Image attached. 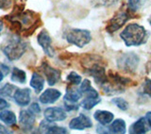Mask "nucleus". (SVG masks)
<instances>
[{
  "label": "nucleus",
  "instance_id": "1",
  "mask_svg": "<svg viewBox=\"0 0 151 134\" xmlns=\"http://www.w3.org/2000/svg\"><path fill=\"white\" fill-rule=\"evenodd\" d=\"M120 37L127 46H139L146 43L148 32L143 26L132 23L123 30L120 33Z\"/></svg>",
  "mask_w": 151,
  "mask_h": 134
},
{
  "label": "nucleus",
  "instance_id": "2",
  "mask_svg": "<svg viewBox=\"0 0 151 134\" xmlns=\"http://www.w3.org/2000/svg\"><path fill=\"white\" fill-rule=\"evenodd\" d=\"M27 48V43L20 38H12L3 47V53L11 61L19 60Z\"/></svg>",
  "mask_w": 151,
  "mask_h": 134
},
{
  "label": "nucleus",
  "instance_id": "3",
  "mask_svg": "<svg viewBox=\"0 0 151 134\" xmlns=\"http://www.w3.org/2000/svg\"><path fill=\"white\" fill-rule=\"evenodd\" d=\"M65 39L70 45L82 48L92 41V35L91 32L87 30L70 28L65 32Z\"/></svg>",
  "mask_w": 151,
  "mask_h": 134
},
{
  "label": "nucleus",
  "instance_id": "4",
  "mask_svg": "<svg viewBox=\"0 0 151 134\" xmlns=\"http://www.w3.org/2000/svg\"><path fill=\"white\" fill-rule=\"evenodd\" d=\"M138 64L139 57L134 53H124L117 58V67L126 73H135Z\"/></svg>",
  "mask_w": 151,
  "mask_h": 134
},
{
  "label": "nucleus",
  "instance_id": "5",
  "mask_svg": "<svg viewBox=\"0 0 151 134\" xmlns=\"http://www.w3.org/2000/svg\"><path fill=\"white\" fill-rule=\"evenodd\" d=\"M130 11H127V9H120L119 12H117L114 15H113L110 20H109L106 30L109 33H113L119 28H121L130 19Z\"/></svg>",
  "mask_w": 151,
  "mask_h": 134
},
{
  "label": "nucleus",
  "instance_id": "6",
  "mask_svg": "<svg viewBox=\"0 0 151 134\" xmlns=\"http://www.w3.org/2000/svg\"><path fill=\"white\" fill-rule=\"evenodd\" d=\"M82 95L83 94L81 93L80 89H74V88L68 89L63 97V103L65 109L69 112L78 110L79 107L78 101L81 99Z\"/></svg>",
  "mask_w": 151,
  "mask_h": 134
},
{
  "label": "nucleus",
  "instance_id": "7",
  "mask_svg": "<svg viewBox=\"0 0 151 134\" xmlns=\"http://www.w3.org/2000/svg\"><path fill=\"white\" fill-rule=\"evenodd\" d=\"M36 114L32 112L29 109L23 110L19 114V124L24 131H30L34 127Z\"/></svg>",
  "mask_w": 151,
  "mask_h": 134
},
{
  "label": "nucleus",
  "instance_id": "8",
  "mask_svg": "<svg viewBox=\"0 0 151 134\" xmlns=\"http://www.w3.org/2000/svg\"><path fill=\"white\" fill-rule=\"evenodd\" d=\"M37 42L47 56L54 57L55 51L53 49V47H52L51 37L48 34V32H47L45 30H42L39 33V35H38V37H37Z\"/></svg>",
  "mask_w": 151,
  "mask_h": 134
},
{
  "label": "nucleus",
  "instance_id": "9",
  "mask_svg": "<svg viewBox=\"0 0 151 134\" xmlns=\"http://www.w3.org/2000/svg\"><path fill=\"white\" fill-rule=\"evenodd\" d=\"M93 127V122L89 116L80 113L78 116L73 118L69 123V128L75 130H83L86 128H91Z\"/></svg>",
  "mask_w": 151,
  "mask_h": 134
},
{
  "label": "nucleus",
  "instance_id": "10",
  "mask_svg": "<svg viewBox=\"0 0 151 134\" xmlns=\"http://www.w3.org/2000/svg\"><path fill=\"white\" fill-rule=\"evenodd\" d=\"M44 116L45 120L49 122H59L63 121L67 117L65 111L60 107H51L45 109L44 112Z\"/></svg>",
  "mask_w": 151,
  "mask_h": 134
},
{
  "label": "nucleus",
  "instance_id": "11",
  "mask_svg": "<svg viewBox=\"0 0 151 134\" xmlns=\"http://www.w3.org/2000/svg\"><path fill=\"white\" fill-rule=\"evenodd\" d=\"M42 71L44 72L45 76H46V80L47 83L49 86H53L57 82H59L60 79V76H61V72L59 69H56L51 67L48 63H44L42 64Z\"/></svg>",
  "mask_w": 151,
  "mask_h": 134
},
{
  "label": "nucleus",
  "instance_id": "12",
  "mask_svg": "<svg viewBox=\"0 0 151 134\" xmlns=\"http://www.w3.org/2000/svg\"><path fill=\"white\" fill-rule=\"evenodd\" d=\"M150 128H151V125L146 120V118L141 117L133 124H131L129 132L131 134H144L150 130Z\"/></svg>",
  "mask_w": 151,
  "mask_h": 134
},
{
  "label": "nucleus",
  "instance_id": "13",
  "mask_svg": "<svg viewBox=\"0 0 151 134\" xmlns=\"http://www.w3.org/2000/svg\"><path fill=\"white\" fill-rule=\"evenodd\" d=\"M13 99L16 104L19 106L25 107L27 106L30 103V90L28 88H24V89H17L15 93L13 94Z\"/></svg>",
  "mask_w": 151,
  "mask_h": 134
},
{
  "label": "nucleus",
  "instance_id": "14",
  "mask_svg": "<svg viewBox=\"0 0 151 134\" xmlns=\"http://www.w3.org/2000/svg\"><path fill=\"white\" fill-rule=\"evenodd\" d=\"M60 97H61V93L59 90L49 88V89H46L45 92L40 95L39 100L42 104H53Z\"/></svg>",
  "mask_w": 151,
  "mask_h": 134
},
{
  "label": "nucleus",
  "instance_id": "15",
  "mask_svg": "<svg viewBox=\"0 0 151 134\" xmlns=\"http://www.w3.org/2000/svg\"><path fill=\"white\" fill-rule=\"evenodd\" d=\"M47 120L42 121L39 127V131L42 133H57V134H65L67 133V130L63 127H59L52 124Z\"/></svg>",
  "mask_w": 151,
  "mask_h": 134
},
{
  "label": "nucleus",
  "instance_id": "16",
  "mask_svg": "<svg viewBox=\"0 0 151 134\" xmlns=\"http://www.w3.org/2000/svg\"><path fill=\"white\" fill-rule=\"evenodd\" d=\"M93 118L96 119L97 122L100 123L102 126H107L111 124L114 118L113 113L109 111H102V110H98L93 113Z\"/></svg>",
  "mask_w": 151,
  "mask_h": 134
},
{
  "label": "nucleus",
  "instance_id": "17",
  "mask_svg": "<svg viewBox=\"0 0 151 134\" xmlns=\"http://www.w3.org/2000/svg\"><path fill=\"white\" fill-rule=\"evenodd\" d=\"M80 91L85 95V97H93V98H97L99 97V94L98 92L93 89L91 85V81L89 79H84L81 84H80Z\"/></svg>",
  "mask_w": 151,
  "mask_h": 134
},
{
  "label": "nucleus",
  "instance_id": "18",
  "mask_svg": "<svg viewBox=\"0 0 151 134\" xmlns=\"http://www.w3.org/2000/svg\"><path fill=\"white\" fill-rule=\"evenodd\" d=\"M109 133H116V134H124L126 133L127 126L126 122L123 119H115L111 126L109 127Z\"/></svg>",
  "mask_w": 151,
  "mask_h": 134
},
{
  "label": "nucleus",
  "instance_id": "19",
  "mask_svg": "<svg viewBox=\"0 0 151 134\" xmlns=\"http://www.w3.org/2000/svg\"><path fill=\"white\" fill-rule=\"evenodd\" d=\"M30 86L35 90V92L38 94L42 92V90L44 89V86H45V79L44 78L38 73H33L32 76H31V79H30V82H29Z\"/></svg>",
  "mask_w": 151,
  "mask_h": 134
},
{
  "label": "nucleus",
  "instance_id": "20",
  "mask_svg": "<svg viewBox=\"0 0 151 134\" xmlns=\"http://www.w3.org/2000/svg\"><path fill=\"white\" fill-rule=\"evenodd\" d=\"M0 120L9 126L15 125L17 122L16 115L14 114V112H12V111H8V110L0 112Z\"/></svg>",
  "mask_w": 151,
  "mask_h": 134
},
{
  "label": "nucleus",
  "instance_id": "21",
  "mask_svg": "<svg viewBox=\"0 0 151 134\" xmlns=\"http://www.w3.org/2000/svg\"><path fill=\"white\" fill-rule=\"evenodd\" d=\"M11 79H12V81H13V82L23 84V83H25L27 80V74L25 71L17 68V67H14L12 72Z\"/></svg>",
  "mask_w": 151,
  "mask_h": 134
},
{
  "label": "nucleus",
  "instance_id": "22",
  "mask_svg": "<svg viewBox=\"0 0 151 134\" xmlns=\"http://www.w3.org/2000/svg\"><path fill=\"white\" fill-rule=\"evenodd\" d=\"M100 102H101L100 97H97V98L85 97L81 102V106L83 109L87 110V111H90V110H92L94 106H96V105L99 104Z\"/></svg>",
  "mask_w": 151,
  "mask_h": 134
},
{
  "label": "nucleus",
  "instance_id": "23",
  "mask_svg": "<svg viewBox=\"0 0 151 134\" xmlns=\"http://www.w3.org/2000/svg\"><path fill=\"white\" fill-rule=\"evenodd\" d=\"M17 89L18 88L15 87L14 85L11 83H6L2 88H0V94L3 95V97H13V94Z\"/></svg>",
  "mask_w": 151,
  "mask_h": 134
},
{
  "label": "nucleus",
  "instance_id": "24",
  "mask_svg": "<svg viewBox=\"0 0 151 134\" xmlns=\"http://www.w3.org/2000/svg\"><path fill=\"white\" fill-rule=\"evenodd\" d=\"M66 80L68 81L70 84L72 85H78L81 83V76H80L78 73L76 72H71V73L67 76Z\"/></svg>",
  "mask_w": 151,
  "mask_h": 134
},
{
  "label": "nucleus",
  "instance_id": "25",
  "mask_svg": "<svg viewBox=\"0 0 151 134\" xmlns=\"http://www.w3.org/2000/svg\"><path fill=\"white\" fill-rule=\"evenodd\" d=\"M112 103L116 105V107L118 109H120L121 111H127V109L129 108V105L127 103V101L124 98H121V97H115L112 99Z\"/></svg>",
  "mask_w": 151,
  "mask_h": 134
},
{
  "label": "nucleus",
  "instance_id": "26",
  "mask_svg": "<svg viewBox=\"0 0 151 134\" xmlns=\"http://www.w3.org/2000/svg\"><path fill=\"white\" fill-rule=\"evenodd\" d=\"M143 4V0H129L127 5H129V9L131 12H135L141 8Z\"/></svg>",
  "mask_w": 151,
  "mask_h": 134
},
{
  "label": "nucleus",
  "instance_id": "27",
  "mask_svg": "<svg viewBox=\"0 0 151 134\" xmlns=\"http://www.w3.org/2000/svg\"><path fill=\"white\" fill-rule=\"evenodd\" d=\"M143 93L151 98V79H145L143 84Z\"/></svg>",
  "mask_w": 151,
  "mask_h": 134
},
{
  "label": "nucleus",
  "instance_id": "28",
  "mask_svg": "<svg viewBox=\"0 0 151 134\" xmlns=\"http://www.w3.org/2000/svg\"><path fill=\"white\" fill-rule=\"evenodd\" d=\"M12 0H0V9H8L12 7Z\"/></svg>",
  "mask_w": 151,
  "mask_h": 134
},
{
  "label": "nucleus",
  "instance_id": "29",
  "mask_svg": "<svg viewBox=\"0 0 151 134\" xmlns=\"http://www.w3.org/2000/svg\"><path fill=\"white\" fill-rule=\"evenodd\" d=\"M29 110L35 114H39L41 112V108L39 105H38V103H32L29 107Z\"/></svg>",
  "mask_w": 151,
  "mask_h": 134
},
{
  "label": "nucleus",
  "instance_id": "30",
  "mask_svg": "<svg viewBox=\"0 0 151 134\" xmlns=\"http://www.w3.org/2000/svg\"><path fill=\"white\" fill-rule=\"evenodd\" d=\"M9 107V103L3 98H0V112L4 111L5 109Z\"/></svg>",
  "mask_w": 151,
  "mask_h": 134
},
{
  "label": "nucleus",
  "instance_id": "31",
  "mask_svg": "<svg viewBox=\"0 0 151 134\" xmlns=\"http://www.w3.org/2000/svg\"><path fill=\"white\" fill-rule=\"evenodd\" d=\"M0 71H1L2 73L4 74V76H7L9 73V67L7 65H5V64H0Z\"/></svg>",
  "mask_w": 151,
  "mask_h": 134
},
{
  "label": "nucleus",
  "instance_id": "32",
  "mask_svg": "<svg viewBox=\"0 0 151 134\" xmlns=\"http://www.w3.org/2000/svg\"><path fill=\"white\" fill-rule=\"evenodd\" d=\"M7 133H9V131L7 130V128L0 124V134H7Z\"/></svg>",
  "mask_w": 151,
  "mask_h": 134
},
{
  "label": "nucleus",
  "instance_id": "33",
  "mask_svg": "<svg viewBox=\"0 0 151 134\" xmlns=\"http://www.w3.org/2000/svg\"><path fill=\"white\" fill-rule=\"evenodd\" d=\"M145 117L146 118V120H147V121H148V123L151 125V112H146Z\"/></svg>",
  "mask_w": 151,
  "mask_h": 134
},
{
  "label": "nucleus",
  "instance_id": "34",
  "mask_svg": "<svg viewBox=\"0 0 151 134\" xmlns=\"http://www.w3.org/2000/svg\"><path fill=\"white\" fill-rule=\"evenodd\" d=\"M3 79H4V74L2 73L1 71H0V82H1V81L3 80Z\"/></svg>",
  "mask_w": 151,
  "mask_h": 134
},
{
  "label": "nucleus",
  "instance_id": "35",
  "mask_svg": "<svg viewBox=\"0 0 151 134\" xmlns=\"http://www.w3.org/2000/svg\"><path fill=\"white\" fill-rule=\"evenodd\" d=\"M2 28H3V24H2V22H1V21H0V34H1Z\"/></svg>",
  "mask_w": 151,
  "mask_h": 134
},
{
  "label": "nucleus",
  "instance_id": "36",
  "mask_svg": "<svg viewBox=\"0 0 151 134\" xmlns=\"http://www.w3.org/2000/svg\"><path fill=\"white\" fill-rule=\"evenodd\" d=\"M149 23H150V26H151V21H150V22H149Z\"/></svg>",
  "mask_w": 151,
  "mask_h": 134
}]
</instances>
